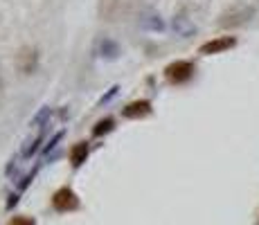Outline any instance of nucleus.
Instances as JSON below:
<instances>
[{
	"instance_id": "1",
	"label": "nucleus",
	"mask_w": 259,
	"mask_h": 225,
	"mask_svg": "<svg viewBox=\"0 0 259 225\" xmlns=\"http://www.w3.org/2000/svg\"><path fill=\"white\" fill-rule=\"evenodd\" d=\"M138 9V0H99V18L108 23L124 21Z\"/></svg>"
},
{
	"instance_id": "2",
	"label": "nucleus",
	"mask_w": 259,
	"mask_h": 225,
	"mask_svg": "<svg viewBox=\"0 0 259 225\" xmlns=\"http://www.w3.org/2000/svg\"><path fill=\"white\" fill-rule=\"evenodd\" d=\"M194 74H196V66L187 59H178V61H171L165 68V79L171 86H183V83L192 81Z\"/></svg>"
},
{
	"instance_id": "3",
	"label": "nucleus",
	"mask_w": 259,
	"mask_h": 225,
	"mask_svg": "<svg viewBox=\"0 0 259 225\" xmlns=\"http://www.w3.org/2000/svg\"><path fill=\"white\" fill-rule=\"evenodd\" d=\"M252 16H255V7H252V5H237V7H232V9H228V12L221 14L219 27H223V29L241 27V25L250 23Z\"/></svg>"
},
{
	"instance_id": "4",
	"label": "nucleus",
	"mask_w": 259,
	"mask_h": 225,
	"mask_svg": "<svg viewBox=\"0 0 259 225\" xmlns=\"http://www.w3.org/2000/svg\"><path fill=\"white\" fill-rule=\"evenodd\" d=\"M79 205H81V201H79V196L74 194L72 187H59L52 194V207L61 214L74 212V209H79Z\"/></svg>"
},
{
	"instance_id": "5",
	"label": "nucleus",
	"mask_w": 259,
	"mask_h": 225,
	"mask_svg": "<svg viewBox=\"0 0 259 225\" xmlns=\"http://www.w3.org/2000/svg\"><path fill=\"white\" fill-rule=\"evenodd\" d=\"M38 68V50L34 45H23L16 52V70L21 74H34Z\"/></svg>"
},
{
	"instance_id": "6",
	"label": "nucleus",
	"mask_w": 259,
	"mask_h": 225,
	"mask_svg": "<svg viewBox=\"0 0 259 225\" xmlns=\"http://www.w3.org/2000/svg\"><path fill=\"white\" fill-rule=\"evenodd\" d=\"M237 36H217V38H210L198 48V54H205V57H212V54H223L228 50L237 48Z\"/></svg>"
},
{
	"instance_id": "7",
	"label": "nucleus",
	"mask_w": 259,
	"mask_h": 225,
	"mask_svg": "<svg viewBox=\"0 0 259 225\" xmlns=\"http://www.w3.org/2000/svg\"><path fill=\"white\" fill-rule=\"evenodd\" d=\"M153 113V104L149 99H136V102L126 104L122 108V117L124 119H144Z\"/></svg>"
},
{
	"instance_id": "8",
	"label": "nucleus",
	"mask_w": 259,
	"mask_h": 225,
	"mask_svg": "<svg viewBox=\"0 0 259 225\" xmlns=\"http://www.w3.org/2000/svg\"><path fill=\"white\" fill-rule=\"evenodd\" d=\"M97 54L102 59H106V61H115L119 54H122V48H119L117 41L104 36V38H99V41H97Z\"/></svg>"
},
{
	"instance_id": "9",
	"label": "nucleus",
	"mask_w": 259,
	"mask_h": 225,
	"mask_svg": "<svg viewBox=\"0 0 259 225\" xmlns=\"http://www.w3.org/2000/svg\"><path fill=\"white\" fill-rule=\"evenodd\" d=\"M43 138H46V133H43V128H38L34 135H29L27 140L23 142V147H21V153H18V158H23V160H29L34 156V153L41 149V144H43Z\"/></svg>"
},
{
	"instance_id": "10",
	"label": "nucleus",
	"mask_w": 259,
	"mask_h": 225,
	"mask_svg": "<svg viewBox=\"0 0 259 225\" xmlns=\"http://www.w3.org/2000/svg\"><path fill=\"white\" fill-rule=\"evenodd\" d=\"M171 27H174V32H176L178 36H183V38H187V36H192V34H196V25H194L192 18H189L187 14H183V12L174 16Z\"/></svg>"
},
{
	"instance_id": "11",
	"label": "nucleus",
	"mask_w": 259,
	"mask_h": 225,
	"mask_svg": "<svg viewBox=\"0 0 259 225\" xmlns=\"http://www.w3.org/2000/svg\"><path fill=\"white\" fill-rule=\"evenodd\" d=\"M88 156H91V144L88 142H77L70 147V151H68V160H70V164L74 169H79L83 162L88 160Z\"/></svg>"
},
{
	"instance_id": "12",
	"label": "nucleus",
	"mask_w": 259,
	"mask_h": 225,
	"mask_svg": "<svg viewBox=\"0 0 259 225\" xmlns=\"http://www.w3.org/2000/svg\"><path fill=\"white\" fill-rule=\"evenodd\" d=\"M140 27L149 29V32H162V29H165V23H162V18L158 16V14L147 12L140 16Z\"/></svg>"
},
{
	"instance_id": "13",
	"label": "nucleus",
	"mask_w": 259,
	"mask_h": 225,
	"mask_svg": "<svg viewBox=\"0 0 259 225\" xmlns=\"http://www.w3.org/2000/svg\"><path fill=\"white\" fill-rule=\"evenodd\" d=\"M181 3V12L192 16V14H203L210 7V0H178Z\"/></svg>"
},
{
	"instance_id": "14",
	"label": "nucleus",
	"mask_w": 259,
	"mask_h": 225,
	"mask_svg": "<svg viewBox=\"0 0 259 225\" xmlns=\"http://www.w3.org/2000/svg\"><path fill=\"white\" fill-rule=\"evenodd\" d=\"M113 131H115V119H113V117H104V119H99V122L93 126V138H104V135H108Z\"/></svg>"
},
{
	"instance_id": "15",
	"label": "nucleus",
	"mask_w": 259,
	"mask_h": 225,
	"mask_svg": "<svg viewBox=\"0 0 259 225\" xmlns=\"http://www.w3.org/2000/svg\"><path fill=\"white\" fill-rule=\"evenodd\" d=\"M50 117H52V108H50V106H43L41 111H38V113L32 117V122H29V126H32V128H36V131H38V128H46V126H48V119H50Z\"/></svg>"
},
{
	"instance_id": "16",
	"label": "nucleus",
	"mask_w": 259,
	"mask_h": 225,
	"mask_svg": "<svg viewBox=\"0 0 259 225\" xmlns=\"http://www.w3.org/2000/svg\"><path fill=\"white\" fill-rule=\"evenodd\" d=\"M36 171H38V164H36V167H34L29 173H25V176H23V180H21V183H18V189H21V192H23L25 187H27L29 183H32V180H34V176H36Z\"/></svg>"
},
{
	"instance_id": "17",
	"label": "nucleus",
	"mask_w": 259,
	"mask_h": 225,
	"mask_svg": "<svg viewBox=\"0 0 259 225\" xmlns=\"http://www.w3.org/2000/svg\"><path fill=\"white\" fill-rule=\"evenodd\" d=\"M117 90H119V86H111V90H108V93L104 95V97H99L97 106H104V104H108V102H111V99H113V97H115V95H117Z\"/></svg>"
},
{
	"instance_id": "18",
	"label": "nucleus",
	"mask_w": 259,
	"mask_h": 225,
	"mask_svg": "<svg viewBox=\"0 0 259 225\" xmlns=\"http://www.w3.org/2000/svg\"><path fill=\"white\" fill-rule=\"evenodd\" d=\"M7 225H36V221H34V218H29V216H14Z\"/></svg>"
},
{
	"instance_id": "19",
	"label": "nucleus",
	"mask_w": 259,
	"mask_h": 225,
	"mask_svg": "<svg viewBox=\"0 0 259 225\" xmlns=\"http://www.w3.org/2000/svg\"><path fill=\"white\" fill-rule=\"evenodd\" d=\"M61 138H63V131H59V133H54V138L50 140V142L46 144V153H50V151H54L57 149V144L61 142Z\"/></svg>"
}]
</instances>
